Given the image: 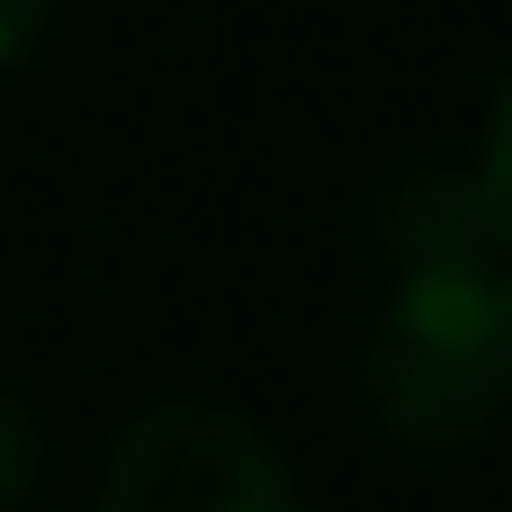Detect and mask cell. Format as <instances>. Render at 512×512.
Returning <instances> with one entry per match:
<instances>
[{"mask_svg":"<svg viewBox=\"0 0 512 512\" xmlns=\"http://www.w3.org/2000/svg\"><path fill=\"white\" fill-rule=\"evenodd\" d=\"M369 423L414 459H459L512 414V261H405L360 351Z\"/></svg>","mask_w":512,"mask_h":512,"instance_id":"obj_1","label":"cell"},{"mask_svg":"<svg viewBox=\"0 0 512 512\" xmlns=\"http://www.w3.org/2000/svg\"><path fill=\"white\" fill-rule=\"evenodd\" d=\"M477 216H486V243H504L512 252V81L495 90V108H486V135H477Z\"/></svg>","mask_w":512,"mask_h":512,"instance_id":"obj_3","label":"cell"},{"mask_svg":"<svg viewBox=\"0 0 512 512\" xmlns=\"http://www.w3.org/2000/svg\"><path fill=\"white\" fill-rule=\"evenodd\" d=\"M99 512H306L279 441L207 396L144 405L108 468H99Z\"/></svg>","mask_w":512,"mask_h":512,"instance_id":"obj_2","label":"cell"},{"mask_svg":"<svg viewBox=\"0 0 512 512\" xmlns=\"http://www.w3.org/2000/svg\"><path fill=\"white\" fill-rule=\"evenodd\" d=\"M45 18H54V0H0V72H18V63L36 54Z\"/></svg>","mask_w":512,"mask_h":512,"instance_id":"obj_5","label":"cell"},{"mask_svg":"<svg viewBox=\"0 0 512 512\" xmlns=\"http://www.w3.org/2000/svg\"><path fill=\"white\" fill-rule=\"evenodd\" d=\"M36 468H45V432H36L27 396H18V387L0 378V512H18V504H27Z\"/></svg>","mask_w":512,"mask_h":512,"instance_id":"obj_4","label":"cell"}]
</instances>
